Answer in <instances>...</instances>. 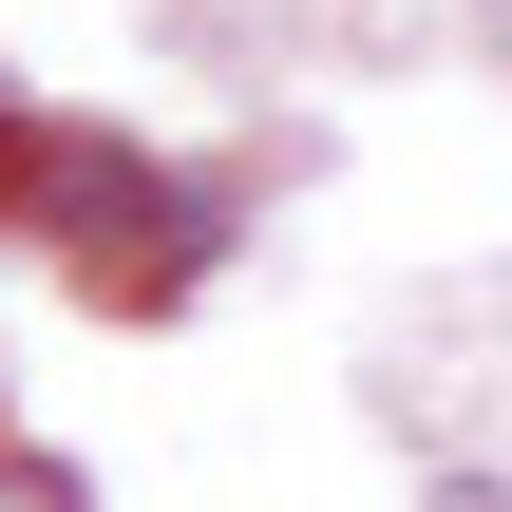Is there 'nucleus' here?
<instances>
[{
    "instance_id": "f257e3e1",
    "label": "nucleus",
    "mask_w": 512,
    "mask_h": 512,
    "mask_svg": "<svg viewBox=\"0 0 512 512\" xmlns=\"http://www.w3.org/2000/svg\"><path fill=\"white\" fill-rule=\"evenodd\" d=\"M19 228H38V247H76V266H114V285H171V266H190L171 171H152V152H114V133H38V152H19Z\"/></svg>"
},
{
    "instance_id": "f03ea898",
    "label": "nucleus",
    "mask_w": 512,
    "mask_h": 512,
    "mask_svg": "<svg viewBox=\"0 0 512 512\" xmlns=\"http://www.w3.org/2000/svg\"><path fill=\"white\" fill-rule=\"evenodd\" d=\"M0 512H95V494H76L57 456H0Z\"/></svg>"
},
{
    "instance_id": "7ed1b4c3",
    "label": "nucleus",
    "mask_w": 512,
    "mask_h": 512,
    "mask_svg": "<svg viewBox=\"0 0 512 512\" xmlns=\"http://www.w3.org/2000/svg\"><path fill=\"white\" fill-rule=\"evenodd\" d=\"M437 512H512V475H437Z\"/></svg>"
}]
</instances>
